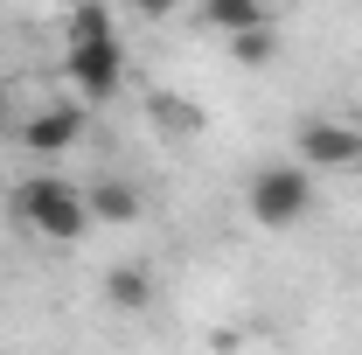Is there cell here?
Returning a JSON list of instances; mask_svg holds the SVG:
<instances>
[{
  "mask_svg": "<svg viewBox=\"0 0 362 355\" xmlns=\"http://www.w3.org/2000/svg\"><path fill=\"white\" fill-rule=\"evenodd\" d=\"M244 209H251V223H265V230L307 223V209H314V168L307 161H265L251 175V188H244Z\"/></svg>",
  "mask_w": 362,
  "mask_h": 355,
  "instance_id": "2",
  "label": "cell"
},
{
  "mask_svg": "<svg viewBox=\"0 0 362 355\" xmlns=\"http://www.w3.org/2000/svg\"><path fill=\"white\" fill-rule=\"evenodd\" d=\"M105 300H112L119 313L153 307V279H146V265H112V272H105Z\"/></svg>",
  "mask_w": 362,
  "mask_h": 355,
  "instance_id": "8",
  "label": "cell"
},
{
  "mask_svg": "<svg viewBox=\"0 0 362 355\" xmlns=\"http://www.w3.org/2000/svg\"><path fill=\"white\" fill-rule=\"evenodd\" d=\"M63 7H77V0H63Z\"/></svg>",
  "mask_w": 362,
  "mask_h": 355,
  "instance_id": "13",
  "label": "cell"
},
{
  "mask_svg": "<svg viewBox=\"0 0 362 355\" xmlns=\"http://www.w3.org/2000/svg\"><path fill=\"white\" fill-rule=\"evenodd\" d=\"M63 77L84 91L90 105H105L112 91L133 77V56L119 35H77V42H63Z\"/></svg>",
  "mask_w": 362,
  "mask_h": 355,
  "instance_id": "3",
  "label": "cell"
},
{
  "mask_svg": "<svg viewBox=\"0 0 362 355\" xmlns=\"http://www.w3.org/2000/svg\"><path fill=\"white\" fill-rule=\"evenodd\" d=\"M126 7H133V14H146V21H168L181 0H126Z\"/></svg>",
  "mask_w": 362,
  "mask_h": 355,
  "instance_id": "12",
  "label": "cell"
},
{
  "mask_svg": "<svg viewBox=\"0 0 362 355\" xmlns=\"http://www.w3.org/2000/svg\"><path fill=\"white\" fill-rule=\"evenodd\" d=\"M230 42V56H237V63H251V70H258V63H272V21H258V28H237V35H223Z\"/></svg>",
  "mask_w": 362,
  "mask_h": 355,
  "instance_id": "10",
  "label": "cell"
},
{
  "mask_svg": "<svg viewBox=\"0 0 362 355\" xmlns=\"http://www.w3.org/2000/svg\"><path fill=\"white\" fill-rule=\"evenodd\" d=\"M14 216H21V230H35L49 244H77L90 230V195L70 175H28L14 188Z\"/></svg>",
  "mask_w": 362,
  "mask_h": 355,
  "instance_id": "1",
  "label": "cell"
},
{
  "mask_svg": "<svg viewBox=\"0 0 362 355\" xmlns=\"http://www.w3.org/2000/svg\"><path fill=\"white\" fill-rule=\"evenodd\" d=\"M153 126L168 139H188V133H202V105H188V98H175V91H153Z\"/></svg>",
  "mask_w": 362,
  "mask_h": 355,
  "instance_id": "9",
  "label": "cell"
},
{
  "mask_svg": "<svg viewBox=\"0 0 362 355\" xmlns=\"http://www.w3.org/2000/svg\"><path fill=\"white\" fill-rule=\"evenodd\" d=\"M90 195V223H139V195H133V181H90L84 188Z\"/></svg>",
  "mask_w": 362,
  "mask_h": 355,
  "instance_id": "6",
  "label": "cell"
},
{
  "mask_svg": "<svg viewBox=\"0 0 362 355\" xmlns=\"http://www.w3.org/2000/svg\"><path fill=\"white\" fill-rule=\"evenodd\" d=\"M300 161L307 168H362V119H334V112H314V119H300Z\"/></svg>",
  "mask_w": 362,
  "mask_h": 355,
  "instance_id": "4",
  "label": "cell"
},
{
  "mask_svg": "<svg viewBox=\"0 0 362 355\" xmlns=\"http://www.w3.org/2000/svg\"><path fill=\"white\" fill-rule=\"evenodd\" d=\"M195 14H202V28H209V35H237V28H258V21H272L265 0H202Z\"/></svg>",
  "mask_w": 362,
  "mask_h": 355,
  "instance_id": "7",
  "label": "cell"
},
{
  "mask_svg": "<svg viewBox=\"0 0 362 355\" xmlns=\"http://www.w3.org/2000/svg\"><path fill=\"white\" fill-rule=\"evenodd\" d=\"M63 28H70V42H77V35H119V28H112V7H105V0H77Z\"/></svg>",
  "mask_w": 362,
  "mask_h": 355,
  "instance_id": "11",
  "label": "cell"
},
{
  "mask_svg": "<svg viewBox=\"0 0 362 355\" xmlns=\"http://www.w3.org/2000/svg\"><path fill=\"white\" fill-rule=\"evenodd\" d=\"M77 139H84V112H77V105H42V112H28V119H21V146H28V153H42V161L70 153Z\"/></svg>",
  "mask_w": 362,
  "mask_h": 355,
  "instance_id": "5",
  "label": "cell"
}]
</instances>
